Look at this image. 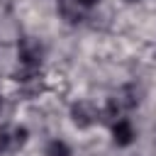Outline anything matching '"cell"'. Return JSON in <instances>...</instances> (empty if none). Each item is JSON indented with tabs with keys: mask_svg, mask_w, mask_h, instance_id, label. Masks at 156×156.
Returning <instances> with one entry per match:
<instances>
[{
	"mask_svg": "<svg viewBox=\"0 0 156 156\" xmlns=\"http://www.w3.org/2000/svg\"><path fill=\"white\" fill-rule=\"evenodd\" d=\"M17 61L22 66V78H15V80H34L41 68V61H44V44L34 37H22L20 44H17Z\"/></svg>",
	"mask_w": 156,
	"mask_h": 156,
	"instance_id": "cell-1",
	"label": "cell"
},
{
	"mask_svg": "<svg viewBox=\"0 0 156 156\" xmlns=\"http://www.w3.org/2000/svg\"><path fill=\"white\" fill-rule=\"evenodd\" d=\"M27 141H29V129H27V127H22V124L0 127V151L15 154V151H20Z\"/></svg>",
	"mask_w": 156,
	"mask_h": 156,
	"instance_id": "cell-2",
	"label": "cell"
},
{
	"mask_svg": "<svg viewBox=\"0 0 156 156\" xmlns=\"http://www.w3.org/2000/svg\"><path fill=\"white\" fill-rule=\"evenodd\" d=\"M71 122L78 129H88L100 122V107L90 100H78L71 105Z\"/></svg>",
	"mask_w": 156,
	"mask_h": 156,
	"instance_id": "cell-3",
	"label": "cell"
},
{
	"mask_svg": "<svg viewBox=\"0 0 156 156\" xmlns=\"http://www.w3.org/2000/svg\"><path fill=\"white\" fill-rule=\"evenodd\" d=\"M110 132H112V141L115 146H132L134 139H136V132L132 127V119L129 117H119L110 124Z\"/></svg>",
	"mask_w": 156,
	"mask_h": 156,
	"instance_id": "cell-4",
	"label": "cell"
},
{
	"mask_svg": "<svg viewBox=\"0 0 156 156\" xmlns=\"http://www.w3.org/2000/svg\"><path fill=\"white\" fill-rule=\"evenodd\" d=\"M44 156H73V151L63 139H51L44 149Z\"/></svg>",
	"mask_w": 156,
	"mask_h": 156,
	"instance_id": "cell-5",
	"label": "cell"
},
{
	"mask_svg": "<svg viewBox=\"0 0 156 156\" xmlns=\"http://www.w3.org/2000/svg\"><path fill=\"white\" fill-rule=\"evenodd\" d=\"M71 2H73V5H76L80 12H83V10H90V7H95L100 0H71Z\"/></svg>",
	"mask_w": 156,
	"mask_h": 156,
	"instance_id": "cell-6",
	"label": "cell"
},
{
	"mask_svg": "<svg viewBox=\"0 0 156 156\" xmlns=\"http://www.w3.org/2000/svg\"><path fill=\"white\" fill-rule=\"evenodd\" d=\"M0 115H2V95H0Z\"/></svg>",
	"mask_w": 156,
	"mask_h": 156,
	"instance_id": "cell-7",
	"label": "cell"
},
{
	"mask_svg": "<svg viewBox=\"0 0 156 156\" xmlns=\"http://www.w3.org/2000/svg\"><path fill=\"white\" fill-rule=\"evenodd\" d=\"M127 2H139V0H127Z\"/></svg>",
	"mask_w": 156,
	"mask_h": 156,
	"instance_id": "cell-8",
	"label": "cell"
}]
</instances>
